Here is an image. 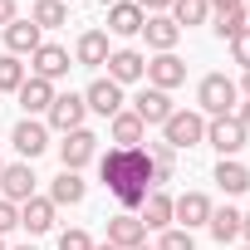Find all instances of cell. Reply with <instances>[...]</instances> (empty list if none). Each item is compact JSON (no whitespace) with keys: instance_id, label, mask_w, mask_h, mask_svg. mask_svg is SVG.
<instances>
[{"instance_id":"cell-1","label":"cell","mask_w":250,"mask_h":250,"mask_svg":"<svg viewBox=\"0 0 250 250\" xmlns=\"http://www.w3.org/2000/svg\"><path fill=\"white\" fill-rule=\"evenodd\" d=\"M103 187L128 211H138L147 201V191H152V157L143 147H113L103 157Z\"/></svg>"},{"instance_id":"cell-2","label":"cell","mask_w":250,"mask_h":250,"mask_svg":"<svg viewBox=\"0 0 250 250\" xmlns=\"http://www.w3.org/2000/svg\"><path fill=\"white\" fill-rule=\"evenodd\" d=\"M235 98H240V88H235L226 74H206L201 88H196V103H201V113H211V118L235 113Z\"/></svg>"},{"instance_id":"cell-3","label":"cell","mask_w":250,"mask_h":250,"mask_svg":"<svg viewBox=\"0 0 250 250\" xmlns=\"http://www.w3.org/2000/svg\"><path fill=\"white\" fill-rule=\"evenodd\" d=\"M162 133H167L162 143H167L172 152H177V147H196V143H206V118H201V113H187V108H177V113L162 123Z\"/></svg>"},{"instance_id":"cell-4","label":"cell","mask_w":250,"mask_h":250,"mask_svg":"<svg viewBox=\"0 0 250 250\" xmlns=\"http://www.w3.org/2000/svg\"><path fill=\"white\" fill-rule=\"evenodd\" d=\"M245 138H250V133L235 123V113H226V118H211V123H206V143H211L221 157H235V152L245 147Z\"/></svg>"},{"instance_id":"cell-5","label":"cell","mask_w":250,"mask_h":250,"mask_svg":"<svg viewBox=\"0 0 250 250\" xmlns=\"http://www.w3.org/2000/svg\"><path fill=\"white\" fill-rule=\"evenodd\" d=\"M93 157H98V138H93L88 128L64 133V143H59V162H64V172H79V167H88Z\"/></svg>"},{"instance_id":"cell-6","label":"cell","mask_w":250,"mask_h":250,"mask_svg":"<svg viewBox=\"0 0 250 250\" xmlns=\"http://www.w3.org/2000/svg\"><path fill=\"white\" fill-rule=\"evenodd\" d=\"M83 113H88L83 93H54V103H49V123L59 133H79L83 128Z\"/></svg>"},{"instance_id":"cell-7","label":"cell","mask_w":250,"mask_h":250,"mask_svg":"<svg viewBox=\"0 0 250 250\" xmlns=\"http://www.w3.org/2000/svg\"><path fill=\"white\" fill-rule=\"evenodd\" d=\"M108 245H118V250H138V245H147V226H143L133 211H123V216L108 221Z\"/></svg>"},{"instance_id":"cell-8","label":"cell","mask_w":250,"mask_h":250,"mask_svg":"<svg viewBox=\"0 0 250 250\" xmlns=\"http://www.w3.org/2000/svg\"><path fill=\"white\" fill-rule=\"evenodd\" d=\"M0 191H5V201L25 206V201L35 196V172H30V162H10L5 172H0Z\"/></svg>"},{"instance_id":"cell-9","label":"cell","mask_w":250,"mask_h":250,"mask_svg":"<svg viewBox=\"0 0 250 250\" xmlns=\"http://www.w3.org/2000/svg\"><path fill=\"white\" fill-rule=\"evenodd\" d=\"M30 69H35V79H64L69 74V49L64 44H40L35 54H30Z\"/></svg>"},{"instance_id":"cell-10","label":"cell","mask_w":250,"mask_h":250,"mask_svg":"<svg viewBox=\"0 0 250 250\" xmlns=\"http://www.w3.org/2000/svg\"><path fill=\"white\" fill-rule=\"evenodd\" d=\"M10 143H15V152H20V157H30V162H35V157L49 147V128H44V123H35V118H25V123H15Z\"/></svg>"},{"instance_id":"cell-11","label":"cell","mask_w":250,"mask_h":250,"mask_svg":"<svg viewBox=\"0 0 250 250\" xmlns=\"http://www.w3.org/2000/svg\"><path fill=\"white\" fill-rule=\"evenodd\" d=\"M143 35H147V44H152L157 54H172L177 40H182V25H177L172 15H147V20H143Z\"/></svg>"},{"instance_id":"cell-12","label":"cell","mask_w":250,"mask_h":250,"mask_svg":"<svg viewBox=\"0 0 250 250\" xmlns=\"http://www.w3.org/2000/svg\"><path fill=\"white\" fill-rule=\"evenodd\" d=\"M182 79H187V64H182L177 54H157V59H147V83H152V88L172 93Z\"/></svg>"},{"instance_id":"cell-13","label":"cell","mask_w":250,"mask_h":250,"mask_svg":"<svg viewBox=\"0 0 250 250\" xmlns=\"http://www.w3.org/2000/svg\"><path fill=\"white\" fill-rule=\"evenodd\" d=\"M211 201L201 196V191H187V196H177L172 201V221H182V230H191V226H206L211 221Z\"/></svg>"},{"instance_id":"cell-14","label":"cell","mask_w":250,"mask_h":250,"mask_svg":"<svg viewBox=\"0 0 250 250\" xmlns=\"http://www.w3.org/2000/svg\"><path fill=\"white\" fill-rule=\"evenodd\" d=\"M147 74V59L138 54V49H113L108 54V79L123 88V83H133V79H143Z\"/></svg>"},{"instance_id":"cell-15","label":"cell","mask_w":250,"mask_h":250,"mask_svg":"<svg viewBox=\"0 0 250 250\" xmlns=\"http://www.w3.org/2000/svg\"><path fill=\"white\" fill-rule=\"evenodd\" d=\"M133 113H138L143 123H157V128H162V123H167L177 108H172V98H167L162 88H143V93L133 98Z\"/></svg>"},{"instance_id":"cell-16","label":"cell","mask_w":250,"mask_h":250,"mask_svg":"<svg viewBox=\"0 0 250 250\" xmlns=\"http://www.w3.org/2000/svg\"><path fill=\"white\" fill-rule=\"evenodd\" d=\"M15 98H20L25 118H35V113H49V103H54V83H49V79H35V74H30V79L20 83V93H15Z\"/></svg>"},{"instance_id":"cell-17","label":"cell","mask_w":250,"mask_h":250,"mask_svg":"<svg viewBox=\"0 0 250 250\" xmlns=\"http://www.w3.org/2000/svg\"><path fill=\"white\" fill-rule=\"evenodd\" d=\"M83 103H88L93 113L113 118V113H123V88H118L113 79H93V83H88V93H83Z\"/></svg>"},{"instance_id":"cell-18","label":"cell","mask_w":250,"mask_h":250,"mask_svg":"<svg viewBox=\"0 0 250 250\" xmlns=\"http://www.w3.org/2000/svg\"><path fill=\"white\" fill-rule=\"evenodd\" d=\"M40 44H44V40H40V25H35V20H10V25H5V49H10L15 59H20V54H35Z\"/></svg>"},{"instance_id":"cell-19","label":"cell","mask_w":250,"mask_h":250,"mask_svg":"<svg viewBox=\"0 0 250 250\" xmlns=\"http://www.w3.org/2000/svg\"><path fill=\"white\" fill-rule=\"evenodd\" d=\"M20 226L35 230V235L54 230V201H49V196H30V201L20 206Z\"/></svg>"},{"instance_id":"cell-20","label":"cell","mask_w":250,"mask_h":250,"mask_svg":"<svg viewBox=\"0 0 250 250\" xmlns=\"http://www.w3.org/2000/svg\"><path fill=\"white\" fill-rule=\"evenodd\" d=\"M143 10L133 5V0H118V5H108V30L113 35H143Z\"/></svg>"},{"instance_id":"cell-21","label":"cell","mask_w":250,"mask_h":250,"mask_svg":"<svg viewBox=\"0 0 250 250\" xmlns=\"http://www.w3.org/2000/svg\"><path fill=\"white\" fill-rule=\"evenodd\" d=\"M108 54H113V49H108V35H103V30H83V35H79V49H74L79 64L98 69V64H108Z\"/></svg>"},{"instance_id":"cell-22","label":"cell","mask_w":250,"mask_h":250,"mask_svg":"<svg viewBox=\"0 0 250 250\" xmlns=\"http://www.w3.org/2000/svg\"><path fill=\"white\" fill-rule=\"evenodd\" d=\"M143 133H147V123H143L133 108L113 113V143H118V147H138V143H143Z\"/></svg>"},{"instance_id":"cell-23","label":"cell","mask_w":250,"mask_h":250,"mask_svg":"<svg viewBox=\"0 0 250 250\" xmlns=\"http://www.w3.org/2000/svg\"><path fill=\"white\" fill-rule=\"evenodd\" d=\"M138 221H143L147 230H167V226H172V196H167V191H147Z\"/></svg>"},{"instance_id":"cell-24","label":"cell","mask_w":250,"mask_h":250,"mask_svg":"<svg viewBox=\"0 0 250 250\" xmlns=\"http://www.w3.org/2000/svg\"><path fill=\"white\" fill-rule=\"evenodd\" d=\"M216 182H221V191H226V196H240V191H250V167H245V162H235V157H221Z\"/></svg>"},{"instance_id":"cell-25","label":"cell","mask_w":250,"mask_h":250,"mask_svg":"<svg viewBox=\"0 0 250 250\" xmlns=\"http://www.w3.org/2000/svg\"><path fill=\"white\" fill-rule=\"evenodd\" d=\"M83 191H88V187H83V177H79V172H59V177H54V187H49V201H54V206H79V201H83Z\"/></svg>"},{"instance_id":"cell-26","label":"cell","mask_w":250,"mask_h":250,"mask_svg":"<svg viewBox=\"0 0 250 250\" xmlns=\"http://www.w3.org/2000/svg\"><path fill=\"white\" fill-rule=\"evenodd\" d=\"M240 216H245V211H235V206H221V211H211V221H206V226H211V235L226 245V240H235V235H240Z\"/></svg>"},{"instance_id":"cell-27","label":"cell","mask_w":250,"mask_h":250,"mask_svg":"<svg viewBox=\"0 0 250 250\" xmlns=\"http://www.w3.org/2000/svg\"><path fill=\"white\" fill-rule=\"evenodd\" d=\"M30 20H35L40 30H59V25L69 20V10H64V0H40V5L30 10Z\"/></svg>"},{"instance_id":"cell-28","label":"cell","mask_w":250,"mask_h":250,"mask_svg":"<svg viewBox=\"0 0 250 250\" xmlns=\"http://www.w3.org/2000/svg\"><path fill=\"white\" fill-rule=\"evenodd\" d=\"M25 79H30V74H25V64H20L15 54H0V93H20Z\"/></svg>"},{"instance_id":"cell-29","label":"cell","mask_w":250,"mask_h":250,"mask_svg":"<svg viewBox=\"0 0 250 250\" xmlns=\"http://www.w3.org/2000/svg\"><path fill=\"white\" fill-rule=\"evenodd\" d=\"M206 15H211L206 0H172V20L177 25H206Z\"/></svg>"},{"instance_id":"cell-30","label":"cell","mask_w":250,"mask_h":250,"mask_svg":"<svg viewBox=\"0 0 250 250\" xmlns=\"http://www.w3.org/2000/svg\"><path fill=\"white\" fill-rule=\"evenodd\" d=\"M211 30H216V40H240V35L250 30V25H245V5H240V10L216 15V25H211Z\"/></svg>"},{"instance_id":"cell-31","label":"cell","mask_w":250,"mask_h":250,"mask_svg":"<svg viewBox=\"0 0 250 250\" xmlns=\"http://www.w3.org/2000/svg\"><path fill=\"white\" fill-rule=\"evenodd\" d=\"M157 250H196V240H191V230H167Z\"/></svg>"},{"instance_id":"cell-32","label":"cell","mask_w":250,"mask_h":250,"mask_svg":"<svg viewBox=\"0 0 250 250\" xmlns=\"http://www.w3.org/2000/svg\"><path fill=\"white\" fill-rule=\"evenodd\" d=\"M59 250H93V240H88L83 230H64V235H59Z\"/></svg>"},{"instance_id":"cell-33","label":"cell","mask_w":250,"mask_h":250,"mask_svg":"<svg viewBox=\"0 0 250 250\" xmlns=\"http://www.w3.org/2000/svg\"><path fill=\"white\" fill-rule=\"evenodd\" d=\"M15 226H20V206H15V201H0V235L15 230Z\"/></svg>"},{"instance_id":"cell-34","label":"cell","mask_w":250,"mask_h":250,"mask_svg":"<svg viewBox=\"0 0 250 250\" xmlns=\"http://www.w3.org/2000/svg\"><path fill=\"white\" fill-rule=\"evenodd\" d=\"M230 54H235V64H240V69H250V30H245L240 40H230Z\"/></svg>"},{"instance_id":"cell-35","label":"cell","mask_w":250,"mask_h":250,"mask_svg":"<svg viewBox=\"0 0 250 250\" xmlns=\"http://www.w3.org/2000/svg\"><path fill=\"white\" fill-rule=\"evenodd\" d=\"M133 5H138L143 15H167V10H172V0H133Z\"/></svg>"},{"instance_id":"cell-36","label":"cell","mask_w":250,"mask_h":250,"mask_svg":"<svg viewBox=\"0 0 250 250\" xmlns=\"http://www.w3.org/2000/svg\"><path fill=\"white\" fill-rule=\"evenodd\" d=\"M206 5H211L216 15H226V10H240V5H245V0H206Z\"/></svg>"},{"instance_id":"cell-37","label":"cell","mask_w":250,"mask_h":250,"mask_svg":"<svg viewBox=\"0 0 250 250\" xmlns=\"http://www.w3.org/2000/svg\"><path fill=\"white\" fill-rule=\"evenodd\" d=\"M15 20V0H0V25H10Z\"/></svg>"},{"instance_id":"cell-38","label":"cell","mask_w":250,"mask_h":250,"mask_svg":"<svg viewBox=\"0 0 250 250\" xmlns=\"http://www.w3.org/2000/svg\"><path fill=\"white\" fill-rule=\"evenodd\" d=\"M235 123H240V128H245V133H250V98H245V103H240V113H235Z\"/></svg>"},{"instance_id":"cell-39","label":"cell","mask_w":250,"mask_h":250,"mask_svg":"<svg viewBox=\"0 0 250 250\" xmlns=\"http://www.w3.org/2000/svg\"><path fill=\"white\" fill-rule=\"evenodd\" d=\"M240 235H245V240H250V216H240Z\"/></svg>"},{"instance_id":"cell-40","label":"cell","mask_w":250,"mask_h":250,"mask_svg":"<svg viewBox=\"0 0 250 250\" xmlns=\"http://www.w3.org/2000/svg\"><path fill=\"white\" fill-rule=\"evenodd\" d=\"M240 88H245V98H250V69H245V79H240Z\"/></svg>"},{"instance_id":"cell-41","label":"cell","mask_w":250,"mask_h":250,"mask_svg":"<svg viewBox=\"0 0 250 250\" xmlns=\"http://www.w3.org/2000/svg\"><path fill=\"white\" fill-rule=\"evenodd\" d=\"M93 250H118V245H108V240H103V245H93Z\"/></svg>"},{"instance_id":"cell-42","label":"cell","mask_w":250,"mask_h":250,"mask_svg":"<svg viewBox=\"0 0 250 250\" xmlns=\"http://www.w3.org/2000/svg\"><path fill=\"white\" fill-rule=\"evenodd\" d=\"M245 25H250V0H245Z\"/></svg>"},{"instance_id":"cell-43","label":"cell","mask_w":250,"mask_h":250,"mask_svg":"<svg viewBox=\"0 0 250 250\" xmlns=\"http://www.w3.org/2000/svg\"><path fill=\"white\" fill-rule=\"evenodd\" d=\"M98 5H118V0H98Z\"/></svg>"},{"instance_id":"cell-44","label":"cell","mask_w":250,"mask_h":250,"mask_svg":"<svg viewBox=\"0 0 250 250\" xmlns=\"http://www.w3.org/2000/svg\"><path fill=\"white\" fill-rule=\"evenodd\" d=\"M15 250H35V245H15Z\"/></svg>"},{"instance_id":"cell-45","label":"cell","mask_w":250,"mask_h":250,"mask_svg":"<svg viewBox=\"0 0 250 250\" xmlns=\"http://www.w3.org/2000/svg\"><path fill=\"white\" fill-rule=\"evenodd\" d=\"M0 250H5V235H0Z\"/></svg>"},{"instance_id":"cell-46","label":"cell","mask_w":250,"mask_h":250,"mask_svg":"<svg viewBox=\"0 0 250 250\" xmlns=\"http://www.w3.org/2000/svg\"><path fill=\"white\" fill-rule=\"evenodd\" d=\"M0 172H5V162H0Z\"/></svg>"},{"instance_id":"cell-47","label":"cell","mask_w":250,"mask_h":250,"mask_svg":"<svg viewBox=\"0 0 250 250\" xmlns=\"http://www.w3.org/2000/svg\"><path fill=\"white\" fill-rule=\"evenodd\" d=\"M138 250H147V245H138Z\"/></svg>"},{"instance_id":"cell-48","label":"cell","mask_w":250,"mask_h":250,"mask_svg":"<svg viewBox=\"0 0 250 250\" xmlns=\"http://www.w3.org/2000/svg\"><path fill=\"white\" fill-rule=\"evenodd\" d=\"M245 250H250V245H245Z\"/></svg>"}]
</instances>
